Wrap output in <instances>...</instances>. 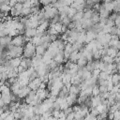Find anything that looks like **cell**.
<instances>
[{
	"label": "cell",
	"instance_id": "6da1fadb",
	"mask_svg": "<svg viewBox=\"0 0 120 120\" xmlns=\"http://www.w3.org/2000/svg\"><path fill=\"white\" fill-rule=\"evenodd\" d=\"M36 46L31 43V42H26L23 45V50H22V57L24 58H32L36 55L35 52Z\"/></svg>",
	"mask_w": 120,
	"mask_h": 120
},
{
	"label": "cell",
	"instance_id": "7a4b0ae2",
	"mask_svg": "<svg viewBox=\"0 0 120 120\" xmlns=\"http://www.w3.org/2000/svg\"><path fill=\"white\" fill-rule=\"evenodd\" d=\"M52 60H53L55 63H57L58 65L65 63V57H64V52H63V51H58V52H56V54L52 57Z\"/></svg>",
	"mask_w": 120,
	"mask_h": 120
},
{
	"label": "cell",
	"instance_id": "3957f363",
	"mask_svg": "<svg viewBox=\"0 0 120 120\" xmlns=\"http://www.w3.org/2000/svg\"><path fill=\"white\" fill-rule=\"evenodd\" d=\"M10 43H11L13 46H15V47L22 46V45H23V42H22V35H18V36L13 37V38H11V42H10Z\"/></svg>",
	"mask_w": 120,
	"mask_h": 120
},
{
	"label": "cell",
	"instance_id": "277c9868",
	"mask_svg": "<svg viewBox=\"0 0 120 120\" xmlns=\"http://www.w3.org/2000/svg\"><path fill=\"white\" fill-rule=\"evenodd\" d=\"M101 103V99L99 96H92L90 98V107L91 108H96L98 104Z\"/></svg>",
	"mask_w": 120,
	"mask_h": 120
},
{
	"label": "cell",
	"instance_id": "5b68a950",
	"mask_svg": "<svg viewBox=\"0 0 120 120\" xmlns=\"http://www.w3.org/2000/svg\"><path fill=\"white\" fill-rule=\"evenodd\" d=\"M23 35H24L25 37L31 38H33V37H35V36L37 35V29H36V28H29V27H26L25 30H24Z\"/></svg>",
	"mask_w": 120,
	"mask_h": 120
},
{
	"label": "cell",
	"instance_id": "8992f818",
	"mask_svg": "<svg viewBox=\"0 0 120 120\" xmlns=\"http://www.w3.org/2000/svg\"><path fill=\"white\" fill-rule=\"evenodd\" d=\"M11 38H11L10 36H8V35L0 38V45L3 46V47H6L7 45L10 44V42H11Z\"/></svg>",
	"mask_w": 120,
	"mask_h": 120
},
{
	"label": "cell",
	"instance_id": "52a82bcc",
	"mask_svg": "<svg viewBox=\"0 0 120 120\" xmlns=\"http://www.w3.org/2000/svg\"><path fill=\"white\" fill-rule=\"evenodd\" d=\"M21 60H22V56L21 57H14V58H10L8 60L9 62V65L12 67V68H17L20 63H21Z\"/></svg>",
	"mask_w": 120,
	"mask_h": 120
},
{
	"label": "cell",
	"instance_id": "ba28073f",
	"mask_svg": "<svg viewBox=\"0 0 120 120\" xmlns=\"http://www.w3.org/2000/svg\"><path fill=\"white\" fill-rule=\"evenodd\" d=\"M81 92V87H80V84L78 85H75V84H71V86L69 87L68 89V93H71V94H75V95H79Z\"/></svg>",
	"mask_w": 120,
	"mask_h": 120
},
{
	"label": "cell",
	"instance_id": "9c48e42d",
	"mask_svg": "<svg viewBox=\"0 0 120 120\" xmlns=\"http://www.w3.org/2000/svg\"><path fill=\"white\" fill-rule=\"evenodd\" d=\"M118 52H119V50H117V49H115V48H113V47H108V48H107L106 54L113 58L114 56H116V54H117Z\"/></svg>",
	"mask_w": 120,
	"mask_h": 120
},
{
	"label": "cell",
	"instance_id": "30bf717a",
	"mask_svg": "<svg viewBox=\"0 0 120 120\" xmlns=\"http://www.w3.org/2000/svg\"><path fill=\"white\" fill-rule=\"evenodd\" d=\"M90 20L92 21V22H93L94 24L98 23V22H99V20H100V17H99L98 12V11H96V10H94V12H93V14H92V16H91Z\"/></svg>",
	"mask_w": 120,
	"mask_h": 120
},
{
	"label": "cell",
	"instance_id": "8fae6325",
	"mask_svg": "<svg viewBox=\"0 0 120 120\" xmlns=\"http://www.w3.org/2000/svg\"><path fill=\"white\" fill-rule=\"evenodd\" d=\"M87 59L84 57V56H80L79 58H78V60L76 61V64H77V66L78 67H85L86 66V64H87Z\"/></svg>",
	"mask_w": 120,
	"mask_h": 120
},
{
	"label": "cell",
	"instance_id": "7c38bea8",
	"mask_svg": "<svg viewBox=\"0 0 120 120\" xmlns=\"http://www.w3.org/2000/svg\"><path fill=\"white\" fill-rule=\"evenodd\" d=\"M10 96H11V92L10 93H5V94H1V98L3 99L4 103L8 105L9 102L11 101V98H10Z\"/></svg>",
	"mask_w": 120,
	"mask_h": 120
},
{
	"label": "cell",
	"instance_id": "4fadbf2b",
	"mask_svg": "<svg viewBox=\"0 0 120 120\" xmlns=\"http://www.w3.org/2000/svg\"><path fill=\"white\" fill-rule=\"evenodd\" d=\"M11 7H9L8 4L7 3H3V4H0V11L3 12V13H6L8 14V12H9Z\"/></svg>",
	"mask_w": 120,
	"mask_h": 120
},
{
	"label": "cell",
	"instance_id": "5bb4252c",
	"mask_svg": "<svg viewBox=\"0 0 120 120\" xmlns=\"http://www.w3.org/2000/svg\"><path fill=\"white\" fill-rule=\"evenodd\" d=\"M94 12V9L92 8H84L83 9V19H90L92 14Z\"/></svg>",
	"mask_w": 120,
	"mask_h": 120
},
{
	"label": "cell",
	"instance_id": "9a60e30c",
	"mask_svg": "<svg viewBox=\"0 0 120 120\" xmlns=\"http://www.w3.org/2000/svg\"><path fill=\"white\" fill-rule=\"evenodd\" d=\"M83 17V11H77L74 16L71 18V21L72 22H76V21H81Z\"/></svg>",
	"mask_w": 120,
	"mask_h": 120
},
{
	"label": "cell",
	"instance_id": "2e32d148",
	"mask_svg": "<svg viewBox=\"0 0 120 120\" xmlns=\"http://www.w3.org/2000/svg\"><path fill=\"white\" fill-rule=\"evenodd\" d=\"M46 52V49L42 46V45H38L36 46V49H35V52L36 54L38 55H43V53Z\"/></svg>",
	"mask_w": 120,
	"mask_h": 120
},
{
	"label": "cell",
	"instance_id": "e0dca14e",
	"mask_svg": "<svg viewBox=\"0 0 120 120\" xmlns=\"http://www.w3.org/2000/svg\"><path fill=\"white\" fill-rule=\"evenodd\" d=\"M30 14H32V12H31V8H22V10H21L20 16H22V17H26V16H28V15H30Z\"/></svg>",
	"mask_w": 120,
	"mask_h": 120
},
{
	"label": "cell",
	"instance_id": "ac0fdd59",
	"mask_svg": "<svg viewBox=\"0 0 120 120\" xmlns=\"http://www.w3.org/2000/svg\"><path fill=\"white\" fill-rule=\"evenodd\" d=\"M29 42L33 43L35 46L41 45V38H40L39 37H38V36H35V37H33V38H30V41H29Z\"/></svg>",
	"mask_w": 120,
	"mask_h": 120
},
{
	"label": "cell",
	"instance_id": "d6986e66",
	"mask_svg": "<svg viewBox=\"0 0 120 120\" xmlns=\"http://www.w3.org/2000/svg\"><path fill=\"white\" fill-rule=\"evenodd\" d=\"M119 82H120V75L118 74V72L112 74V82L113 84H117L119 83Z\"/></svg>",
	"mask_w": 120,
	"mask_h": 120
},
{
	"label": "cell",
	"instance_id": "ffe728a7",
	"mask_svg": "<svg viewBox=\"0 0 120 120\" xmlns=\"http://www.w3.org/2000/svg\"><path fill=\"white\" fill-rule=\"evenodd\" d=\"M100 59H101V61H103L104 63H107V64H112V63H113V58L111 57V56H109V55H107V54L101 56Z\"/></svg>",
	"mask_w": 120,
	"mask_h": 120
},
{
	"label": "cell",
	"instance_id": "44dd1931",
	"mask_svg": "<svg viewBox=\"0 0 120 120\" xmlns=\"http://www.w3.org/2000/svg\"><path fill=\"white\" fill-rule=\"evenodd\" d=\"M102 5H103L104 8L106 10H108L110 13L112 12V10H113V4H112V2H111V3H103Z\"/></svg>",
	"mask_w": 120,
	"mask_h": 120
},
{
	"label": "cell",
	"instance_id": "7402d4cb",
	"mask_svg": "<svg viewBox=\"0 0 120 120\" xmlns=\"http://www.w3.org/2000/svg\"><path fill=\"white\" fill-rule=\"evenodd\" d=\"M65 52H68V53H70L73 50H72V44L71 43H68V42H66L65 44V47H64V50H63Z\"/></svg>",
	"mask_w": 120,
	"mask_h": 120
},
{
	"label": "cell",
	"instance_id": "603a6c76",
	"mask_svg": "<svg viewBox=\"0 0 120 120\" xmlns=\"http://www.w3.org/2000/svg\"><path fill=\"white\" fill-rule=\"evenodd\" d=\"M92 77V73H91V71H88V70H84L83 71V73H82V81H84V80H87V79H89V78H91Z\"/></svg>",
	"mask_w": 120,
	"mask_h": 120
},
{
	"label": "cell",
	"instance_id": "cb8c5ba5",
	"mask_svg": "<svg viewBox=\"0 0 120 120\" xmlns=\"http://www.w3.org/2000/svg\"><path fill=\"white\" fill-rule=\"evenodd\" d=\"M77 12V10L74 8H71V7H69L68 8V14H67V16L68 17V18H72L73 16H74V14Z\"/></svg>",
	"mask_w": 120,
	"mask_h": 120
},
{
	"label": "cell",
	"instance_id": "d4e9b609",
	"mask_svg": "<svg viewBox=\"0 0 120 120\" xmlns=\"http://www.w3.org/2000/svg\"><path fill=\"white\" fill-rule=\"evenodd\" d=\"M92 54H93V59L94 60H99L101 58V54H100V52H99L98 50L93 51L92 52Z\"/></svg>",
	"mask_w": 120,
	"mask_h": 120
},
{
	"label": "cell",
	"instance_id": "484cf974",
	"mask_svg": "<svg viewBox=\"0 0 120 120\" xmlns=\"http://www.w3.org/2000/svg\"><path fill=\"white\" fill-rule=\"evenodd\" d=\"M61 23L63 24V25H66V26H68V23L71 22V19L70 18H68V16H66V17H64L63 19H61Z\"/></svg>",
	"mask_w": 120,
	"mask_h": 120
},
{
	"label": "cell",
	"instance_id": "4316f807",
	"mask_svg": "<svg viewBox=\"0 0 120 120\" xmlns=\"http://www.w3.org/2000/svg\"><path fill=\"white\" fill-rule=\"evenodd\" d=\"M99 95V90H98V85L96 84L92 87V96H98Z\"/></svg>",
	"mask_w": 120,
	"mask_h": 120
},
{
	"label": "cell",
	"instance_id": "83f0119b",
	"mask_svg": "<svg viewBox=\"0 0 120 120\" xmlns=\"http://www.w3.org/2000/svg\"><path fill=\"white\" fill-rule=\"evenodd\" d=\"M8 32H9V29L8 28H3L0 31V38L5 37V36H8Z\"/></svg>",
	"mask_w": 120,
	"mask_h": 120
},
{
	"label": "cell",
	"instance_id": "f1b7e54d",
	"mask_svg": "<svg viewBox=\"0 0 120 120\" xmlns=\"http://www.w3.org/2000/svg\"><path fill=\"white\" fill-rule=\"evenodd\" d=\"M12 8H14L16 10H18V11L21 12V10H22V3H19V2H16L15 5H14Z\"/></svg>",
	"mask_w": 120,
	"mask_h": 120
},
{
	"label": "cell",
	"instance_id": "f546056e",
	"mask_svg": "<svg viewBox=\"0 0 120 120\" xmlns=\"http://www.w3.org/2000/svg\"><path fill=\"white\" fill-rule=\"evenodd\" d=\"M99 72H100V70L98 69V68H95L91 73H92V77H94V78H98V74H99Z\"/></svg>",
	"mask_w": 120,
	"mask_h": 120
},
{
	"label": "cell",
	"instance_id": "4dcf8cb0",
	"mask_svg": "<svg viewBox=\"0 0 120 120\" xmlns=\"http://www.w3.org/2000/svg\"><path fill=\"white\" fill-rule=\"evenodd\" d=\"M59 112H60V110H52V116L54 118H59Z\"/></svg>",
	"mask_w": 120,
	"mask_h": 120
},
{
	"label": "cell",
	"instance_id": "1f68e13d",
	"mask_svg": "<svg viewBox=\"0 0 120 120\" xmlns=\"http://www.w3.org/2000/svg\"><path fill=\"white\" fill-rule=\"evenodd\" d=\"M68 107V104L67 103V101H66V100H65V101H63V102L60 104V110H61V111H64V110H65V109H67Z\"/></svg>",
	"mask_w": 120,
	"mask_h": 120
},
{
	"label": "cell",
	"instance_id": "d6a6232c",
	"mask_svg": "<svg viewBox=\"0 0 120 120\" xmlns=\"http://www.w3.org/2000/svg\"><path fill=\"white\" fill-rule=\"evenodd\" d=\"M31 7H32V5H31L30 0H25L22 3V8H31Z\"/></svg>",
	"mask_w": 120,
	"mask_h": 120
},
{
	"label": "cell",
	"instance_id": "836d02e7",
	"mask_svg": "<svg viewBox=\"0 0 120 120\" xmlns=\"http://www.w3.org/2000/svg\"><path fill=\"white\" fill-rule=\"evenodd\" d=\"M117 15H118V13H116V12H113L112 11V13H110V15H109V19L110 20H112V21H114V19L117 17Z\"/></svg>",
	"mask_w": 120,
	"mask_h": 120
},
{
	"label": "cell",
	"instance_id": "e575fe53",
	"mask_svg": "<svg viewBox=\"0 0 120 120\" xmlns=\"http://www.w3.org/2000/svg\"><path fill=\"white\" fill-rule=\"evenodd\" d=\"M113 22H114V25H115V26L119 27V24H120V16H119V14H118V15H117V17L114 19Z\"/></svg>",
	"mask_w": 120,
	"mask_h": 120
},
{
	"label": "cell",
	"instance_id": "d590c367",
	"mask_svg": "<svg viewBox=\"0 0 120 120\" xmlns=\"http://www.w3.org/2000/svg\"><path fill=\"white\" fill-rule=\"evenodd\" d=\"M105 24L108 25V26H110V27H112V26L114 25V22H113V21H112V20H110L109 18H107V20H106V23H105Z\"/></svg>",
	"mask_w": 120,
	"mask_h": 120
},
{
	"label": "cell",
	"instance_id": "8d00e7d4",
	"mask_svg": "<svg viewBox=\"0 0 120 120\" xmlns=\"http://www.w3.org/2000/svg\"><path fill=\"white\" fill-rule=\"evenodd\" d=\"M98 90H99V93H105L107 92V88L105 85H98Z\"/></svg>",
	"mask_w": 120,
	"mask_h": 120
},
{
	"label": "cell",
	"instance_id": "74e56055",
	"mask_svg": "<svg viewBox=\"0 0 120 120\" xmlns=\"http://www.w3.org/2000/svg\"><path fill=\"white\" fill-rule=\"evenodd\" d=\"M25 69H26V68H23V67H22V66H21V65H19V66L17 67V71H18V73L23 72Z\"/></svg>",
	"mask_w": 120,
	"mask_h": 120
},
{
	"label": "cell",
	"instance_id": "f35d334b",
	"mask_svg": "<svg viewBox=\"0 0 120 120\" xmlns=\"http://www.w3.org/2000/svg\"><path fill=\"white\" fill-rule=\"evenodd\" d=\"M68 27V29H69V30H71V29H73V28H75V22H70L69 23H68V25L67 26Z\"/></svg>",
	"mask_w": 120,
	"mask_h": 120
},
{
	"label": "cell",
	"instance_id": "ab89813d",
	"mask_svg": "<svg viewBox=\"0 0 120 120\" xmlns=\"http://www.w3.org/2000/svg\"><path fill=\"white\" fill-rule=\"evenodd\" d=\"M46 87H47V83L46 82H41L40 84H39V86H38L39 89H46Z\"/></svg>",
	"mask_w": 120,
	"mask_h": 120
},
{
	"label": "cell",
	"instance_id": "60d3db41",
	"mask_svg": "<svg viewBox=\"0 0 120 120\" xmlns=\"http://www.w3.org/2000/svg\"><path fill=\"white\" fill-rule=\"evenodd\" d=\"M58 38V36L57 35H50V39H51V42L52 41H54Z\"/></svg>",
	"mask_w": 120,
	"mask_h": 120
},
{
	"label": "cell",
	"instance_id": "b9f144b4",
	"mask_svg": "<svg viewBox=\"0 0 120 120\" xmlns=\"http://www.w3.org/2000/svg\"><path fill=\"white\" fill-rule=\"evenodd\" d=\"M4 72H7V69H6V67L3 64H1L0 65V73H4Z\"/></svg>",
	"mask_w": 120,
	"mask_h": 120
},
{
	"label": "cell",
	"instance_id": "7bdbcfd3",
	"mask_svg": "<svg viewBox=\"0 0 120 120\" xmlns=\"http://www.w3.org/2000/svg\"><path fill=\"white\" fill-rule=\"evenodd\" d=\"M67 30H68V27H67L66 25H63V24H62V27H61V32H60V34H62V33H66V32H67Z\"/></svg>",
	"mask_w": 120,
	"mask_h": 120
},
{
	"label": "cell",
	"instance_id": "ee69618b",
	"mask_svg": "<svg viewBox=\"0 0 120 120\" xmlns=\"http://www.w3.org/2000/svg\"><path fill=\"white\" fill-rule=\"evenodd\" d=\"M112 2V0H103V3H111Z\"/></svg>",
	"mask_w": 120,
	"mask_h": 120
},
{
	"label": "cell",
	"instance_id": "f6af8a7d",
	"mask_svg": "<svg viewBox=\"0 0 120 120\" xmlns=\"http://www.w3.org/2000/svg\"><path fill=\"white\" fill-rule=\"evenodd\" d=\"M24 1H25V0H17V2H19V3H22V4Z\"/></svg>",
	"mask_w": 120,
	"mask_h": 120
},
{
	"label": "cell",
	"instance_id": "bcb514c9",
	"mask_svg": "<svg viewBox=\"0 0 120 120\" xmlns=\"http://www.w3.org/2000/svg\"><path fill=\"white\" fill-rule=\"evenodd\" d=\"M112 1H118V0H112Z\"/></svg>",
	"mask_w": 120,
	"mask_h": 120
}]
</instances>
